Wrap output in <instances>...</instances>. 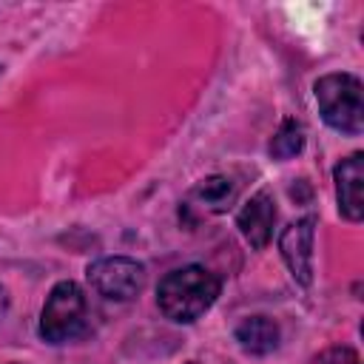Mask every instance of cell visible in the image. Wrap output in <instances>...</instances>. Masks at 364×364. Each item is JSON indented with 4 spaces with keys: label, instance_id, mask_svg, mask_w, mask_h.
Listing matches in <instances>:
<instances>
[{
    "label": "cell",
    "instance_id": "cell-4",
    "mask_svg": "<svg viewBox=\"0 0 364 364\" xmlns=\"http://www.w3.org/2000/svg\"><path fill=\"white\" fill-rule=\"evenodd\" d=\"M88 282L100 296L114 301H128L142 290L145 267L128 256H108L88 267Z\"/></svg>",
    "mask_w": 364,
    "mask_h": 364
},
{
    "label": "cell",
    "instance_id": "cell-8",
    "mask_svg": "<svg viewBox=\"0 0 364 364\" xmlns=\"http://www.w3.org/2000/svg\"><path fill=\"white\" fill-rule=\"evenodd\" d=\"M236 341L245 353L264 355L279 344V324L267 316H247L236 324Z\"/></svg>",
    "mask_w": 364,
    "mask_h": 364
},
{
    "label": "cell",
    "instance_id": "cell-5",
    "mask_svg": "<svg viewBox=\"0 0 364 364\" xmlns=\"http://www.w3.org/2000/svg\"><path fill=\"white\" fill-rule=\"evenodd\" d=\"M313 236H316V222L310 216L287 225L279 236L282 259L299 284L313 282Z\"/></svg>",
    "mask_w": 364,
    "mask_h": 364
},
{
    "label": "cell",
    "instance_id": "cell-9",
    "mask_svg": "<svg viewBox=\"0 0 364 364\" xmlns=\"http://www.w3.org/2000/svg\"><path fill=\"white\" fill-rule=\"evenodd\" d=\"M193 196L208 208V210H225L230 202H233V196H236V185H233V179H228V176H208V179H202L196 188H193Z\"/></svg>",
    "mask_w": 364,
    "mask_h": 364
},
{
    "label": "cell",
    "instance_id": "cell-10",
    "mask_svg": "<svg viewBox=\"0 0 364 364\" xmlns=\"http://www.w3.org/2000/svg\"><path fill=\"white\" fill-rule=\"evenodd\" d=\"M301 145H304L301 125L296 119H284L279 125V131L270 136V145L267 148H270V156L273 159H290V156H296L301 151Z\"/></svg>",
    "mask_w": 364,
    "mask_h": 364
},
{
    "label": "cell",
    "instance_id": "cell-12",
    "mask_svg": "<svg viewBox=\"0 0 364 364\" xmlns=\"http://www.w3.org/2000/svg\"><path fill=\"white\" fill-rule=\"evenodd\" d=\"M6 310H9V296H6V290L0 287V318L6 316Z\"/></svg>",
    "mask_w": 364,
    "mask_h": 364
},
{
    "label": "cell",
    "instance_id": "cell-7",
    "mask_svg": "<svg viewBox=\"0 0 364 364\" xmlns=\"http://www.w3.org/2000/svg\"><path fill=\"white\" fill-rule=\"evenodd\" d=\"M236 222H239V230L247 239V245L262 250L270 242V233H273V225H276V202H273V196L267 191L253 193L245 202V208L239 210Z\"/></svg>",
    "mask_w": 364,
    "mask_h": 364
},
{
    "label": "cell",
    "instance_id": "cell-1",
    "mask_svg": "<svg viewBox=\"0 0 364 364\" xmlns=\"http://www.w3.org/2000/svg\"><path fill=\"white\" fill-rule=\"evenodd\" d=\"M219 279L199 267H176L156 287V304L171 321H196L219 296Z\"/></svg>",
    "mask_w": 364,
    "mask_h": 364
},
{
    "label": "cell",
    "instance_id": "cell-2",
    "mask_svg": "<svg viewBox=\"0 0 364 364\" xmlns=\"http://www.w3.org/2000/svg\"><path fill=\"white\" fill-rule=\"evenodd\" d=\"M316 102L324 122L341 134H361L364 128V102L361 82L353 74H327L316 82Z\"/></svg>",
    "mask_w": 364,
    "mask_h": 364
},
{
    "label": "cell",
    "instance_id": "cell-11",
    "mask_svg": "<svg viewBox=\"0 0 364 364\" xmlns=\"http://www.w3.org/2000/svg\"><path fill=\"white\" fill-rule=\"evenodd\" d=\"M313 364H361V358H358V353L350 350V347H330V350H324Z\"/></svg>",
    "mask_w": 364,
    "mask_h": 364
},
{
    "label": "cell",
    "instance_id": "cell-3",
    "mask_svg": "<svg viewBox=\"0 0 364 364\" xmlns=\"http://www.w3.org/2000/svg\"><path fill=\"white\" fill-rule=\"evenodd\" d=\"M85 296L80 284L74 282H60L46 299V307L40 313V336L51 344H63L77 338L85 330Z\"/></svg>",
    "mask_w": 364,
    "mask_h": 364
},
{
    "label": "cell",
    "instance_id": "cell-13",
    "mask_svg": "<svg viewBox=\"0 0 364 364\" xmlns=\"http://www.w3.org/2000/svg\"><path fill=\"white\" fill-rule=\"evenodd\" d=\"M191 364H196V361H191Z\"/></svg>",
    "mask_w": 364,
    "mask_h": 364
},
{
    "label": "cell",
    "instance_id": "cell-6",
    "mask_svg": "<svg viewBox=\"0 0 364 364\" xmlns=\"http://www.w3.org/2000/svg\"><path fill=\"white\" fill-rule=\"evenodd\" d=\"M336 193H338V210L350 222H358L364 216V156L361 154H353L338 162Z\"/></svg>",
    "mask_w": 364,
    "mask_h": 364
}]
</instances>
